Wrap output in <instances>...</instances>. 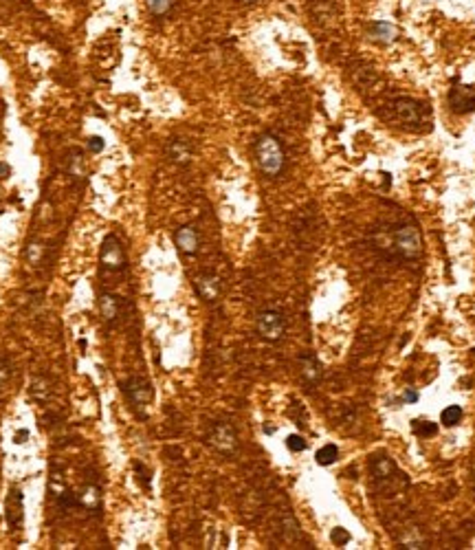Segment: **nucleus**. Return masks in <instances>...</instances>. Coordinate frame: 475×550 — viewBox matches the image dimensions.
<instances>
[{"label":"nucleus","mask_w":475,"mask_h":550,"mask_svg":"<svg viewBox=\"0 0 475 550\" xmlns=\"http://www.w3.org/2000/svg\"><path fill=\"white\" fill-rule=\"evenodd\" d=\"M381 247L389 249V254H394L403 260H416L422 254V238L416 225H396L392 227L385 238H376Z\"/></svg>","instance_id":"1"},{"label":"nucleus","mask_w":475,"mask_h":550,"mask_svg":"<svg viewBox=\"0 0 475 550\" xmlns=\"http://www.w3.org/2000/svg\"><path fill=\"white\" fill-rule=\"evenodd\" d=\"M255 161L262 174L269 178H277L284 172V165H286V152L282 141L275 135H271V132L260 135L255 141Z\"/></svg>","instance_id":"2"},{"label":"nucleus","mask_w":475,"mask_h":550,"mask_svg":"<svg viewBox=\"0 0 475 550\" xmlns=\"http://www.w3.org/2000/svg\"><path fill=\"white\" fill-rule=\"evenodd\" d=\"M389 106V117L394 122L414 128V130H424L431 126V110L427 104L416 102L412 97H396L387 104Z\"/></svg>","instance_id":"3"},{"label":"nucleus","mask_w":475,"mask_h":550,"mask_svg":"<svg viewBox=\"0 0 475 550\" xmlns=\"http://www.w3.org/2000/svg\"><path fill=\"white\" fill-rule=\"evenodd\" d=\"M255 328H257V335L265 339V341H280L284 337L286 332V317L280 313V310H273V308H267L262 310L257 315V322H255Z\"/></svg>","instance_id":"4"},{"label":"nucleus","mask_w":475,"mask_h":550,"mask_svg":"<svg viewBox=\"0 0 475 550\" xmlns=\"http://www.w3.org/2000/svg\"><path fill=\"white\" fill-rule=\"evenodd\" d=\"M207 443L216 449V452L232 456L238 449V434L232 423H214L207 434Z\"/></svg>","instance_id":"5"},{"label":"nucleus","mask_w":475,"mask_h":550,"mask_svg":"<svg viewBox=\"0 0 475 550\" xmlns=\"http://www.w3.org/2000/svg\"><path fill=\"white\" fill-rule=\"evenodd\" d=\"M100 264L108 271H121L126 266V254L117 236H106L100 249Z\"/></svg>","instance_id":"6"},{"label":"nucleus","mask_w":475,"mask_h":550,"mask_svg":"<svg viewBox=\"0 0 475 550\" xmlns=\"http://www.w3.org/2000/svg\"><path fill=\"white\" fill-rule=\"evenodd\" d=\"M123 392H126V396H128L137 407H143V405H147V403L152 401V388H150V383L143 381V379H130V381H126V383H123Z\"/></svg>","instance_id":"7"},{"label":"nucleus","mask_w":475,"mask_h":550,"mask_svg":"<svg viewBox=\"0 0 475 550\" xmlns=\"http://www.w3.org/2000/svg\"><path fill=\"white\" fill-rule=\"evenodd\" d=\"M5 515H7V524L9 528L18 530L22 526L25 520V506H22V493L20 489H11L7 495V502H5Z\"/></svg>","instance_id":"8"},{"label":"nucleus","mask_w":475,"mask_h":550,"mask_svg":"<svg viewBox=\"0 0 475 550\" xmlns=\"http://www.w3.org/2000/svg\"><path fill=\"white\" fill-rule=\"evenodd\" d=\"M174 244H176V249H178L181 254L194 256L196 251H199V247H201V236H199V231H196L192 225H185V227H181V229H176V233H174Z\"/></svg>","instance_id":"9"},{"label":"nucleus","mask_w":475,"mask_h":550,"mask_svg":"<svg viewBox=\"0 0 475 550\" xmlns=\"http://www.w3.org/2000/svg\"><path fill=\"white\" fill-rule=\"evenodd\" d=\"M194 289L205 299V302H216V299L220 297V280L211 273H201L194 280Z\"/></svg>","instance_id":"10"},{"label":"nucleus","mask_w":475,"mask_h":550,"mask_svg":"<svg viewBox=\"0 0 475 550\" xmlns=\"http://www.w3.org/2000/svg\"><path fill=\"white\" fill-rule=\"evenodd\" d=\"M451 106L457 112H469L475 110V95L469 86H455L451 91Z\"/></svg>","instance_id":"11"},{"label":"nucleus","mask_w":475,"mask_h":550,"mask_svg":"<svg viewBox=\"0 0 475 550\" xmlns=\"http://www.w3.org/2000/svg\"><path fill=\"white\" fill-rule=\"evenodd\" d=\"M29 396L34 398L36 403H40V405L48 403V401H51V396H53L51 381H48L46 377H36L34 381H31V386H29Z\"/></svg>","instance_id":"12"},{"label":"nucleus","mask_w":475,"mask_h":550,"mask_svg":"<svg viewBox=\"0 0 475 550\" xmlns=\"http://www.w3.org/2000/svg\"><path fill=\"white\" fill-rule=\"evenodd\" d=\"M300 368H302V377L310 386H317L321 381V363L317 361L315 355H304L300 357Z\"/></svg>","instance_id":"13"},{"label":"nucleus","mask_w":475,"mask_h":550,"mask_svg":"<svg viewBox=\"0 0 475 550\" xmlns=\"http://www.w3.org/2000/svg\"><path fill=\"white\" fill-rule=\"evenodd\" d=\"M77 506H84L86 511L95 513L102 506V491L95 485H86L81 489V493H77Z\"/></svg>","instance_id":"14"},{"label":"nucleus","mask_w":475,"mask_h":550,"mask_svg":"<svg viewBox=\"0 0 475 550\" xmlns=\"http://www.w3.org/2000/svg\"><path fill=\"white\" fill-rule=\"evenodd\" d=\"M396 36H399L396 27H394V25H389V22H385V20H376V22L370 25V38L376 40V42L389 44V42H394V40H396Z\"/></svg>","instance_id":"15"},{"label":"nucleus","mask_w":475,"mask_h":550,"mask_svg":"<svg viewBox=\"0 0 475 550\" xmlns=\"http://www.w3.org/2000/svg\"><path fill=\"white\" fill-rule=\"evenodd\" d=\"M168 157L178 165H187L192 161V145L185 139H172L168 143Z\"/></svg>","instance_id":"16"},{"label":"nucleus","mask_w":475,"mask_h":550,"mask_svg":"<svg viewBox=\"0 0 475 550\" xmlns=\"http://www.w3.org/2000/svg\"><path fill=\"white\" fill-rule=\"evenodd\" d=\"M119 310H121L119 297H117V295H110V293H102V297H100V313H102V317L112 324L114 320L119 317Z\"/></svg>","instance_id":"17"},{"label":"nucleus","mask_w":475,"mask_h":550,"mask_svg":"<svg viewBox=\"0 0 475 550\" xmlns=\"http://www.w3.org/2000/svg\"><path fill=\"white\" fill-rule=\"evenodd\" d=\"M67 174L77 183L86 178V163H84V155L79 150H71V155L67 159Z\"/></svg>","instance_id":"18"},{"label":"nucleus","mask_w":475,"mask_h":550,"mask_svg":"<svg viewBox=\"0 0 475 550\" xmlns=\"http://www.w3.org/2000/svg\"><path fill=\"white\" fill-rule=\"evenodd\" d=\"M370 471H372V478L374 480H389L392 476L396 473V462L394 460H389V458H385V456H381V458H376L372 464H370Z\"/></svg>","instance_id":"19"},{"label":"nucleus","mask_w":475,"mask_h":550,"mask_svg":"<svg viewBox=\"0 0 475 550\" xmlns=\"http://www.w3.org/2000/svg\"><path fill=\"white\" fill-rule=\"evenodd\" d=\"M42 258H44V242H40V240L27 242V247H25V260H27V264L40 266Z\"/></svg>","instance_id":"20"},{"label":"nucleus","mask_w":475,"mask_h":550,"mask_svg":"<svg viewBox=\"0 0 475 550\" xmlns=\"http://www.w3.org/2000/svg\"><path fill=\"white\" fill-rule=\"evenodd\" d=\"M440 421H442V425H447V427H455L457 423L462 421V407L460 405L445 407V410H442V414H440Z\"/></svg>","instance_id":"21"},{"label":"nucleus","mask_w":475,"mask_h":550,"mask_svg":"<svg viewBox=\"0 0 475 550\" xmlns=\"http://www.w3.org/2000/svg\"><path fill=\"white\" fill-rule=\"evenodd\" d=\"M337 458H339V449H337V445H323V447L319 449V452L315 454V460H317V464H321V466L333 464Z\"/></svg>","instance_id":"22"},{"label":"nucleus","mask_w":475,"mask_h":550,"mask_svg":"<svg viewBox=\"0 0 475 550\" xmlns=\"http://www.w3.org/2000/svg\"><path fill=\"white\" fill-rule=\"evenodd\" d=\"M147 9H150L152 15H156V18H163V15H168L174 0H145Z\"/></svg>","instance_id":"23"},{"label":"nucleus","mask_w":475,"mask_h":550,"mask_svg":"<svg viewBox=\"0 0 475 550\" xmlns=\"http://www.w3.org/2000/svg\"><path fill=\"white\" fill-rule=\"evenodd\" d=\"M414 429H416L418 436H434L436 431H438V427H436L434 423H429V421H416V423H414Z\"/></svg>","instance_id":"24"},{"label":"nucleus","mask_w":475,"mask_h":550,"mask_svg":"<svg viewBox=\"0 0 475 550\" xmlns=\"http://www.w3.org/2000/svg\"><path fill=\"white\" fill-rule=\"evenodd\" d=\"M286 447L290 449L293 454H300V452H304V449H306V440L302 436H297V434H293V436L286 438Z\"/></svg>","instance_id":"25"},{"label":"nucleus","mask_w":475,"mask_h":550,"mask_svg":"<svg viewBox=\"0 0 475 550\" xmlns=\"http://www.w3.org/2000/svg\"><path fill=\"white\" fill-rule=\"evenodd\" d=\"M330 539H333V544H337V546H346V544L350 542V532H348L346 528H333Z\"/></svg>","instance_id":"26"},{"label":"nucleus","mask_w":475,"mask_h":550,"mask_svg":"<svg viewBox=\"0 0 475 550\" xmlns=\"http://www.w3.org/2000/svg\"><path fill=\"white\" fill-rule=\"evenodd\" d=\"M11 363L5 359V357H0V386H5V383L11 379Z\"/></svg>","instance_id":"27"},{"label":"nucleus","mask_w":475,"mask_h":550,"mask_svg":"<svg viewBox=\"0 0 475 550\" xmlns=\"http://www.w3.org/2000/svg\"><path fill=\"white\" fill-rule=\"evenodd\" d=\"M86 145H88V150L93 155H100L102 150L106 148V141L102 139V137H88V141H86Z\"/></svg>","instance_id":"28"},{"label":"nucleus","mask_w":475,"mask_h":550,"mask_svg":"<svg viewBox=\"0 0 475 550\" xmlns=\"http://www.w3.org/2000/svg\"><path fill=\"white\" fill-rule=\"evenodd\" d=\"M403 401H407V403H416V401H418V394H416L414 390H407V392L403 394Z\"/></svg>","instance_id":"29"},{"label":"nucleus","mask_w":475,"mask_h":550,"mask_svg":"<svg viewBox=\"0 0 475 550\" xmlns=\"http://www.w3.org/2000/svg\"><path fill=\"white\" fill-rule=\"evenodd\" d=\"M27 438H29V431H27V429H20V431H18V434H15V436H13V440H15V443H18V445L27 443Z\"/></svg>","instance_id":"30"},{"label":"nucleus","mask_w":475,"mask_h":550,"mask_svg":"<svg viewBox=\"0 0 475 550\" xmlns=\"http://www.w3.org/2000/svg\"><path fill=\"white\" fill-rule=\"evenodd\" d=\"M11 174V168H9V163H5V161H0V178H7Z\"/></svg>","instance_id":"31"},{"label":"nucleus","mask_w":475,"mask_h":550,"mask_svg":"<svg viewBox=\"0 0 475 550\" xmlns=\"http://www.w3.org/2000/svg\"><path fill=\"white\" fill-rule=\"evenodd\" d=\"M244 5H253V3H257V0H242Z\"/></svg>","instance_id":"32"},{"label":"nucleus","mask_w":475,"mask_h":550,"mask_svg":"<svg viewBox=\"0 0 475 550\" xmlns=\"http://www.w3.org/2000/svg\"><path fill=\"white\" fill-rule=\"evenodd\" d=\"M0 394H3V386H0Z\"/></svg>","instance_id":"33"}]
</instances>
